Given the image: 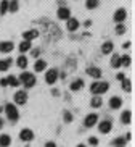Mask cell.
<instances>
[{
  "instance_id": "obj_1",
  "label": "cell",
  "mask_w": 135,
  "mask_h": 147,
  "mask_svg": "<svg viewBox=\"0 0 135 147\" xmlns=\"http://www.w3.org/2000/svg\"><path fill=\"white\" fill-rule=\"evenodd\" d=\"M108 89H109V84H108V82H105V81H95L90 86L92 94H95V95L105 94V92H108Z\"/></svg>"
},
{
  "instance_id": "obj_2",
  "label": "cell",
  "mask_w": 135,
  "mask_h": 147,
  "mask_svg": "<svg viewBox=\"0 0 135 147\" xmlns=\"http://www.w3.org/2000/svg\"><path fill=\"white\" fill-rule=\"evenodd\" d=\"M5 113H7V117H8L10 121H18V118H19V112H18V108L15 104L5 105Z\"/></svg>"
},
{
  "instance_id": "obj_3",
  "label": "cell",
  "mask_w": 135,
  "mask_h": 147,
  "mask_svg": "<svg viewBox=\"0 0 135 147\" xmlns=\"http://www.w3.org/2000/svg\"><path fill=\"white\" fill-rule=\"evenodd\" d=\"M19 82H23L27 89H31V87L35 86V76L31 74V73H23L21 76H19Z\"/></svg>"
},
{
  "instance_id": "obj_4",
  "label": "cell",
  "mask_w": 135,
  "mask_h": 147,
  "mask_svg": "<svg viewBox=\"0 0 135 147\" xmlns=\"http://www.w3.org/2000/svg\"><path fill=\"white\" fill-rule=\"evenodd\" d=\"M58 71L57 69H48L47 73H45V81H47V84H55L58 79Z\"/></svg>"
},
{
  "instance_id": "obj_5",
  "label": "cell",
  "mask_w": 135,
  "mask_h": 147,
  "mask_svg": "<svg viewBox=\"0 0 135 147\" xmlns=\"http://www.w3.org/2000/svg\"><path fill=\"white\" fill-rule=\"evenodd\" d=\"M96 123H98V115H96V113H90V115H87L85 120H84L85 128H92V126H95Z\"/></svg>"
},
{
  "instance_id": "obj_6",
  "label": "cell",
  "mask_w": 135,
  "mask_h": 147,
  "mask_svg": "<svg viewBox=\"0 0 135 147\" xmlns=\"http://www.w3.org/2000/svg\"><path fill=\"white\" fill-rule=\"evenodd\" d=\"M19 139H21V141H24V142L32 141V139H34V133H32V129H29V128L21 129V133H19Z\"/></svg>"
},
{
  "instance_id": "obj_7",
  "label": "cell",
  "mask_w": 135,
  "mask_h": 147,
  "mask_svg": "<svg viewBox=\"0 0 135 147\" xmlns=\"http://www.w3.org/2000/svg\"><path fill=\"white\" fill-rule=\"evenodd\" d=\"M98 129H100V133H103V134L111 133V129H113V123H111V120L101 121L100 125H98Z\"/></svg>"
},
{
  "instance_id": "obj_8",
  "label": "cell",
  "mask_w": 135,
  "mask_h": 147,
  "mask_svg": "<svg viewBox=\"0 0 135 147\" xmlns=\"http://www.w3.org/2000/svg\"><path fill=\"white\" fill-rule=\"evenodd\" d=\"M26 102H27V94L24 91H18L16 94H15V104L24 105Z\"/></svg>"
},
{
  "instance_id": "obj_9",
  "label": "cell",
  "mask_w": 135,
  "mask_h": 147,
  "mask_svg": "<svg viewBox=\"0 0 135 147\" xmlns=\"http://www.w3.org/2000/svg\"><path fill=\"white\" fill-rule=\"evenodd\" d=\"M13 47H15V44L11 42V40H7V42H0V52L2 53H8V52H11V50H13Z\"/></svg>"
},
{
  "instance_id": "obj_10",
  "label": "cell",
  "mask_w": 135,
  "mask_h": 147,
  "mask_svg": "<svg viewBox=\"0 0 135 147\" xmlns=\"http://www.w3.org/2000/svg\"><path fill=\"white\" fill-rule=\"evenodd\" d=\"M126 18H127V11L124 8L116 10V13H114V21H116V23H122Z\"/></svg>"
},
{
  "instance_id": "obj_11",
  "label": "cell",
  "mask_w": 135,
  "mask_h": 147,
  "mask_svg": "<svg viewBox=\"0 0 135 147\" xmlns=\"http://www.w3.org/2000/svg\"><path fill=\"white\" fill-rule=\"evenodd\" d=\"M23 37H24V40H32V39H35V37H39V31L37 29L24 31V32H23Z\"/></svg>"
},
{
  "instance_id": "obj_12",
  "label": "cell",
  "mask_w": 135,
  "mask_h": 147,
  "mask_svg": "<svg viewBox=\"0 0 135 147\" xmlns=\"http://www.w3.org/2000/svg\"><path fill=\"white\" fill-rule=\"evenodd\" d=\"M121 105H122V99L121 97H111L109 99V107L113 108V110H118V108H121Z\"/></svg>"
},
{
  "instance_id": "obj_13",
  "label": "cell",
  "mask_w": 135,
  "mask_h": 147,
  "mask_svg": "<svg viewBox=\"0 0 135 147\" xmlns=\"http://www.w3.org/2000/svg\"><path fill=\"white\" fill-rule=\"evenodd\" d=\"M87 74L88 76H92V78H101V69L100 68H96V66H90V68H87Z\"/></svg>"
},
{
  "instance_id": "obj_14",
  "label": "cell",
  "mask_w": 135,
  "mask_h": 147,
  "mask_svg": "<svg viewBox=\"0 0 135 147\" xmlns=\"http://www.w3.org/2000/svg\"><path fill=\"white\" fill-rule=\"evenodd\" d=\"M58 18H60V20H68V18H71V10L66 8V7L58 8Z\"/></svg>"
},
{
  "instance_id": "obj_15",
  "label": "cell",
  "mask_w": 135,
  "mask_h": 147,
  "mask_svg": "<svg viewBox=\"0 0 135 147\" xmlns=\"http://www.w3.org/2000/svg\"><path fill=\"white\" fill-rule=\"evenodd\" d=\"M130 120H132V112H130V110H126V112H122L121 121L124 123V125H130Z\"/></svg>"
},
{
  "instance_id": "obj_16",
  "label": "cell",
  "mask_w": 135,
  "mask_h": 147,
  "mask_svg": "<svg viewBox=\"0 0 135 147\" xmlns=\"http://www.w3.org/2000/svg\"><path fill=\"white\" fill-rule=\"evenodd\" d=\"M79 21L76 18H68V31H77Z\"/></svg>"
},
{
  "instance_id": "obj_17",
  "label": "cell",
  "mask_w": 135,
  "mask_h": 147,
  "mask_svg": "<svg viewBox=\"0 0 135 147\" xmlns=\"http://www.w3.org/2000/svg\"><path fill=\"white\" fill-rule=\"evenodd\" d=\"M82 87H84V81H82V79H76V81L71 82V91L77 92V91H80Z\"/></svg>"
},
{
  "instance_id": "obj_18",
  "label": "cell",
  "mask_w": 135,
  "mask_h": 147,
  "mask_svg": "<svg viewBox=\"0 0 135 147\" xmlns=\"http://www.w3.org/2000/svg\"><path fill=\"white\" fill-rule=\"evenodd\" d=\"M11 144V138L8 134H2L0 136V147H8Z\"/></svg>"
},
{
  "instance_id": "obj_19",
  "label": "cell",
  "mask_w": 135,
  "mask_h": 147,
  "mask_svg": "<svg viewBox=\"0 0 135 147\" xmlns=\"http://www.w3.org/2000/svg\"><path fill=\"white\" fill-rule=\"evenodd\" d=\"M101 52L105 53V55H108V53L113 52V42H111V40H108V42L103 44V47H101Z\"/></svg>"
},
{
  "instance_id": "obj_20",
  "label": "cell",
  "mask_w": 135,
  "mask_h": 147,
  "mask_svg": "<svg viewBox=\"0 0 135 147\" xmlns=\"http://www.w3.org/2000/svg\"><path fill=\"white\" fill-rule=\"evenodd\" d=\"M16 65H18V68H21V69H24L27 66V58L24 55H21V57H18V60H16Z\"/></svg>"
},
{
  "instance_id": "obj_21",
  "label": "cell",
  "mask_w": 135,
  "mask_h": 147,
  "mask_svg": "<svg viewBox=\"0 0 135 147\" xmlns=\"http://www.w3.org/2000/svg\"><path fill=\"white\" fill-rule=\"evenodd\" d=\"M47 68V63H45V60H37L35 61V65H34V69L35 71H44V69Z\"/></svg>"
},
{
  "instance_id": "obj_22",
  "label": "cell",
  "mask_w": 135,
  "mask_h": 147,
  "mask_svg": "<svg viewBox=\"0 0 135 147\" xmlns=\"http://www.w3.org/2000/svg\"><path fill=\"white\" fill-rule=\"evenodd\" d=\"M11 65V58H5V60H0V71H7Z\"/></svg>"
},
{
  "instance_id": "obj_23",
  "label": "cell",
  "mask_w": 135,
  "mask_h": 147,
  "mask_svg": "<svg viewBox=\"0 0 135 147\" xmlns=\"http://www.w3.org/2000/svg\"><path fill=\"white\" fill-rule=\"evenodd\" d=\"M18 8H19V3H18V0H11V2H8V11L15 13V11H18Z\"/></svg>"
},
{
  "instance_id": "obj_24",
  "label": "cell",
  "mask_w": 135,
  "mask_h": 147,
  "mask_svg": "<svg viewBox=\"0 0 135 147\" xmlns=\"http://www.w3.org/2000/svg\"><path fill=\"white\" fill-rule=\"evenodd\" d=\"M7 81H8V86H13V87H18L21 82H19V79L16 78V76H8L7 78Z\"/></svg>"
},
{
  "instance_id": "obj_25",
  "label": "cell",
  "mask_w": 135,
  "mask_h": 147,
  "mask_svg": "<svg viewBox=\"0 0 135 147\" xmlns=\"http://www.w3.org/2000/svg\"><path fill=\"white\" fill-rule=\"evenodd\" d=\"M31 47H32V45H31V40H24V42L19 44V50H21L23 53L27 52V50H31Z\"/></svg>"
},
{
  "instance_id": "obj_26",
  "label": "cell",
  "mask_w": 135,
  "mask_h": 147,
  "mask_svg": "<svg viewBox=\"0 0 135 147\" xmlns=\"http://www.w3.org/2000/svg\"><path fill=\"white\" fill-rule=\"evenodd\" d=\"M101 104H103V102H101V99L98 97V95H95V97H93V99L90 100V105H92L93 108H100V107H101Z\"/></svg>"
},
{
  "instance_id": "obj_27",
  "label": "cell",
  "mask_w": 135,
  "mask_h": 147,
  "mask_svg": "<svg viewBox=\"0 0 135 147\" xmlns=\"http://www.w3.org/2000/svg\"><path fill=\"white\" fill-rule=\"evenodd\" d=\"M111 66H113V68H119V66H121V55H113Z\"/></svg>"
},
{
  "instance_id": "obj_28",
  "label": "cell",
  "mask_w": 135,
  "mask_h": 147,
  "mask_svg": "<svg viewBox=\"0 0 135 147\" xmlns=\"http://www.w3.org/2000/svg\"><path fill=\"white\" fill-rule=\"evenodd\" d=\"M98 0H87V3H85V7H87L88 10H93V8H96L98 7Z\"/></svg>"
},
{
  "instance_id": "obj_29",
  "label": "cell",
  "mask_w": 135,
  "mask_h": 147,
  "mask_svg": "<svg viewBox=\"0 0 135 147\" xmlns=\"http://www.w3.org/2000/svg\"><path fill=\"white\" fill-rule=\"evenodd\" d=\"M8 11V0H2V3H0V13L5 15Z\"/></svg>"
},
{
  "instance_id": "obj_30",
  "label": "cell",
  "mask_w": 135,
  "mask_h": 147,
  "mask_svg": "<svg viewBox=\"0 0 135 147\" xmlns=\"http://www.w3.org/2000/svg\"><path fill=\"white\" fill-rule=\"evenodd\" d=\"M127 141H126V138H118V139H114L113 141V144L116 147H124V144H126Z\"/></svg>"
},
{
  "instance_id": "obj_31",
  "label": "cell",
  "mask_w": 135,
  "mask_h": 147,
  "mask_svg": "<svg viewBox=\"0 0 135 147\" xmlns=\"http://www.w3.org/2000/svg\"><path fill=\"white\" fill-rule=\"evenodd\" d=\"M122 89L126 92H130V79H122Z\"/></svg>"
},
{
  "instance_id": "obj_32",
  "label": "cell",
  "mask_w": 135,
  "mask_h": 147,
  "mask_svg": "<svg viewBox=\"0 0 135 147\" xmlns=\"http://www.w3.org/2000/svg\"><path fill=\"white\" fill-rule=\"evenodd\" d=\"M121 65L130 66V57H129V55H122V57H121Z\"/></svg>"
},
{
  "instance_id": "obj_33",
  "label": "cell",
  "mask_w": 135,
  "mask_h": 147,
  "mask_svg": "<svg viewBox=\"0 0 135 147\" xmlns=\"http://www.w3.org/2000/svg\"><path fill=\"white\" fill-rule=\"evenodd\" d=\"M116 32H118V34H124V32H126V26L121 24V23H118V26H116Z\"/></svg>"
},
{
  "instance_id": "obj_34",
  "label": "cell",
  "mask_w": 135,
  "mask_h": 147,
  "mask_svg": "<svg viewBox=\"0 0 135 147\" xmlns=\"http://www.w3.org/2000/svg\"><path fill=\"white\" fill-rule=\"evenodd\" d=\"M63 118H65V121H66V123H71V121H72V115H71L69 112H65Z\"/></svg>"
},
{
  "instance_id": "obj_35",
  "label": "cell",
  "mask_w": 135,
  "mask_h": 147,
  "mask_svg": "<svg viewBox=\"0 0 135 147\" xmlns=\"http://www.w3.org/2000/svg\"><path fill=\"white\" fill-rule=\"evenodd\" d=\"M88 144H90V146H98V139H96V138H90V139H88Z\"/></svg>"
},
{
  "instance_id": "obj_36",
  "label": "cell",
  "mask_w": 135,
  "mask_h": 147,
  "mask_svg": "<svg viewBox=\"0 0 135 147\" xmlns=\"http://www.w3.org/2000/svg\"><path fill=\"white\" fill-rule=\"evenodd\" d=\"M0 86H8V81H7V78H2V79H0Z\"/></svg>"
},
{
  "instance_id": "obj_37",
  "label": "cell",
  "mask_w": 135,
  "mask_h": 147,
  "mask_svg": "<svg viewBox=\"0 0 135 147\" xmlns=\"http://www.w3.org/2000/svg\"><path fill=\"white\" fill-rule=\"evenodd\" d=\"M116 78H118L119 81H122V79H126V74H124V73H118V76H116Z\"/></svg>"
},
{
  "instance_id": "obj_38",
  "label": "cell",
  "mask_w": 135,
  "mask_h": 147,
  "mask_svg": "<svg viewBox=\"0 0 135 147\" xmlns=\"http://www.w3.org/2000/svg\"><path fill=\"white\" fill-rule=\"evenodd\" d=\"M45 147H57V144L53 142V141H48V142L45 144Z\"/></svg>"
},
{
  "instance_id": "obj_39",
  "label": "cell",
  "mask_w": 135,
  "mask_h": 147,
  "mask_svg": "<svg viewBox=\"0 0 135 147\" xmlns=\"http://www.w3.org/2000/svg\"><path fill=\"white\" fill-rule=\"evenodd\" d=\"M39 52H40L39 49H34V50H32V57H37V55H39Z\"/></svg>"
},
{
  "instance_id": "obj_40",
  "label": "cell",
  "mask_w": 135,
  "mask_h": 147,
  "mask_svg": "<svg viewBox=\"0 0 135 147\" xmlns=\"http://www.w3.org/2000/svg\"><path fill=\"white\" fill-rule=\"evenodd\" d=\"M2 126H3V120L0 118V129H2Z\"/></svg>"
},
{
  "instance_id": "obj_41",
  "label": "cell",
  "mask_w": 135,
  "mask_h": 147,
  "mask_svg": "<svg viewBox=\"0 0 135 147\" xmlns=\"http://www.w3.org/2000/svg\"><path fill=\"white\" fill-rule=\"evenodd\" d=\"M77 147H85V146H84V144H79V146Z\"/></svg>"
}]
</instances>
